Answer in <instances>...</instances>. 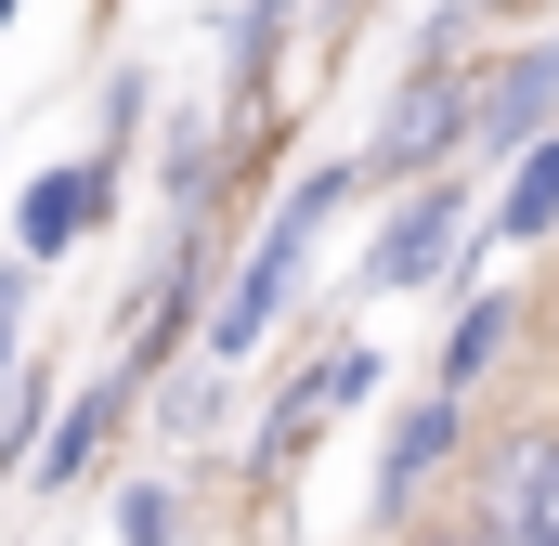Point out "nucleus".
Returning <instances> with one entry per match:
<instances>
[{
  "label": "nucleus",
  "mask_w": 559,
  "mask_h": 546,
  "mask_svg": "<svg viewBox=\"0 0 559 546\" xmlns=\"http://www.w3.org/2000/svg\"><path fill=\"white\" fill-rule=\"evenodd\" d=\"M338 195H365V169H352V156H338V169H312V182L274 209V235L235 261L222 312H209V365H248V352H261V325H274V312H286V286H299V248H312V222H325Z\"/></svg>",
  "instance_id": "1"
},
{
  "label": "nucleus",
  "mask_w": 559,
  "mask_h": 546,
  "mask_svg": "<svg viewBox=\"0 0 559 546\" xmlns=\"http://www.w3.org/2000/svg\"><path fill=\"white\" fill-rule=\"evenodd\" d=\"M442 143H468V92H455L442 66H417V79L391 92V118L365 131L352 169H365V182H429V156H442Z\"/></svg>",
  "instance_id": "2"
},
{
  "label": "nucleus",
  "mask_w": 559,
  "mask_h": 546,
  "mask_svg": "<svg viewBox=\"0 0 559 546\" xmlns=\"http://www.w3.org/2000/svg\"><path fill=\"white\" fill-rule=\"evenodd\" d=\"M559 118V39H534V52H508L481 92H468V143L455 156H534Z\"/></svg>",
  "instance_id": "3"
},
{
  "label": "nucleus",
  "mask_w": 559,
  "mask_h": 546,
  "mask_svg": "<svg viewBox=\"0 0 559 546\" xmlns=\"http://www.w3.org/2000/svg\"><path fill=\"white\" fill-rule=\"evenodd\" d=\"M105 195H118V169H105V156H79V169H39V182L13 195V235H26V261H66V248L105 222Z\"/></svg>",
  "instance_id": "4"
},
{
  "label": "nucleus",
  "mask_w": 559,
  "mask_h": 546,
  "mask_svg": "<svg viewBox=\"0 0 559 546\" xmlns=\"http://www.w3.org/2000/svg\"><path fill=\"white\" fill-rule=\"evenodd\" d=\"M455 235H468V182H417V195H404V222H391V235H378V286H429V273L455 261Z\"/></svg>",
  "instance_id": "5"
},
{
  "label": "nucleus",
  "mask_w": 559,
  "mask_h": 546,
  "mask_svg": "<svg viewBox=\"0 0 559 546\" xmlns=\"http://www.w3.org/2000/svg\"><path fill=\"white\" fill-rule=\"evenodd\" d=\"M495 521L508 546H559V429H521L495 455Z\"/></svg>",
  "instance_id": "6"
},
{
  "label": "nucleus",
  "mask_w": 559,
  "mask_h": 546,
  "mask_svg": "<svg viewBox=\"0 0 559 546\" xmlns=\"http://www.w3.org/2000/svg\"><path fill=\"white\" fill-rule=\"evenodd\" d=\"M105 429H118V378H105V391H79V404H66L52 429H39V455H26V482H39V495H66V482H92V455H105Z\"/></svg>",
  "instance_id": "7"
},
{
  "label": "nucleus",
  "mask_w": 559,
  "mask_h": 546,
  "mask_svg": "<svg viewBox=\"0 0 559 546\" xmlns=\"http://www.w3.org/2000/svg\"><path fill=\"white\" fill-rule=\"evenodd\" d=\"M442 455H455V404H417L404 429H391V468H378V521H404V508H417V482L442 468Z\"/></svg>",
  "instance_id": "8"
},
{
  "label": "nucleus",
  "mask_w": 559,
  "mask_h": 546,
  "mask_svg": "<svg viewBox=\"0 0 559 546\" xmlns=\"http://www.w3.org/2000/svg\"><path fill=\"white\" fill-rule=\"evenodd\" d=\"M495 339H508V299H468V312L442 325V404H468V378L495 365Z\"/></svg>",
  "instance_id": "9"
},
{
  "label": "nucleus",
  "mask_w": 559,
  "mask_h": 546,
  "mask_svg": "<svg viewBox=\"0 0 559 546\" xmlns=\"http://www.w3.org/2000/svg\"><path fill=\"white\" fill-rule=\"evenodd\" d=\"M547 222H559V131L534 143V156H521V182L495 195V235H547Z\"/></svg>",
  "instance_id": "10"
},
{
  "label": "nucleus",
  "mask_w": 559,
  "mask_h": 546,
  "mask_svg": "<svg viewBox=\"0 0 559 546\" xmlns=\"http://www.w3.org/2000/svg\"><path fill=\"white\" fill-rule=\"evenodd\" d=\"M39 429H52V378H13V404H0V468H26Z\"/></svg>",
  "instance_id": "11"
},
{
  "label": "nucleus",
  "mask_w": 559,
  "mask_h": 546,
  "mask_svg": "<svg viewBox=\"0 0 559 546\" xmlns=\"http://www.w3.org/2000/svg\"><path fill=\"white\" fill-rule=\"evenodd\" d=\"M274 39H286V13H274V0H248V13H235V92L274 79Z\"/></svg>",
  "instance_id": "12"
},
{
  "label": "nucleus",
  "mask_w": 559,
  "mask_h": 546,
  "mask_svg": "<svg viewBox=\"0 0 559 546\" xmlns=\"http://www.w3.org/2000/svg\"><path fill=\"white\" fill-rule=\"evenodd\" d=\"M118 534H131V546H169V534H182V508H169V482H131V495H118Z\"/></svg>",
  "instance_id": "13"
},
{
  "label": "nucleus",
  "mask_w": 559,
  "mask_h": 546,
  "mask_svg": "<svg viewBox=\"0 0 559 546\" xmlns=\"http://www.w3.org/2000/svg\"><path fill=\"white\" fill-rule=\"evenodd\" d=\"M26 273H39V261H0V378H13V325H26Z\"/></svg>",
  "instance_id": "14"
},
{
  "label": "nucleus",
  "mask_w": 559,
  "mask_h": 546,
  "mask_svg": "<svg viewBox=\"0 0 559 546\" xmlns=\"http://www.w3.org/2000/svg\"><path fill=\"white\" fill-rule=\"evenodd\" d=\"M0 26H13V0H0Z\"/></svg>",
  "instance_id": "15"
}]
</instances>
